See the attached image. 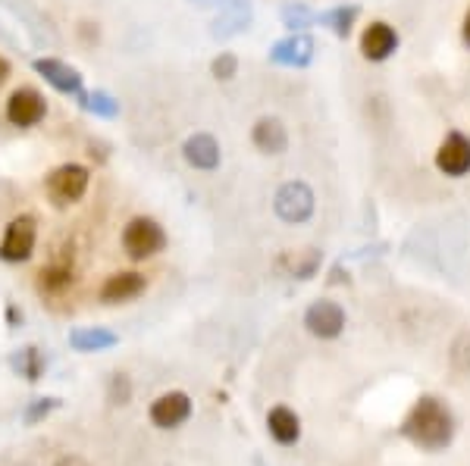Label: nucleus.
I'll return each mask as SVG.
<instances>
[{"mask_svg": "<svg viewBox=\"0 0 470 466\" xmlns=\"http://www.w3.org/2000/svg\"><path fill=\"white\" fill-rule=\"evenodd\" d=\"M34 241H38V226L32 217H16L6 222L4 238H0V260L23 263L34 254Z\"/></svg>", "mask_w": 470, "mask_h": 466, "instance_id": "5", "label": "nucleus"}, {"mask_svg": "<svg viewBox=\"0 0 470 466\" xmlns=\"http://www.w3.org/2000/svg\"><path fill=\"white\" fill-rule=\"evenodd\" d=\"M10 364H13V370H16L19 375H25L29 382L41 379V373H44V357H41L38 347H23Z\"/></svg>", "mask_w": 470, "mask_h": 466, "instance_id": "19", "label": "nucleus"}, {"mask_svg": "<svg viewBox=\"0 0 470 466\" xmlns=\"http://www.w3.org/2000/svg\"><path fill=\"white\" fill-rule=\"evenodd\" d=\"M436 170L452 179H461L470 172V138L461 131H448L446 141L436 150Z\"/></svg>", "mask_w": 470, "mask_h": 466, "instance_id": "8", "label": "nucleus"}, {"mask_svg": "<svg viewBox=\"0 0 470 466\" xmlns=\"http://www.w3.org/2000/svg\"><path fill=\"white\" fill-rule=\"evenodd\" d=\"M47 116V101L38 88H16L10 97H6V120L16 129H34L41 120Z\"/></svg>", "mask_w": 470, "mask_h": 466, "instance_id": "6", "label": "nucleus"}, {"mask_svg": "<svg viewBox=\"0 0 470 466\" xmlns=\"http://www.w3.org/2000/svg\"><path fill=\"white\" fill-rule=\"evenodd\" d=\"M110 401H116V404H126L129 401V379L122 373H116L113 382H110Z\"/></svg>", "mask_w": 470, "mask_h": 466, "instance_id": "26", "label": "nucleus"}, {"mask_svg": "<svg viewBox=\"0 0 470 466\" xmlns=\"http://www.w3.org/2000/svg\"><path fill=\"white\" fill-rule=\"evenodd\" d=\"M452 364L458 366L461 373H470V332H461L452 345Z\"/></svg>", "mask_w": 470, "mask_h": 466, "instance_id": "25", "label": "nucleus"}, {"mask_svg": "<svg viewBox=\"0 0 470 466\" xmlns=\"http://www.w3.org/2000/svg\"><path fill=\"white\" fill-rule=\"evenodd\" d=\"M267 426H269V435H273L279 444H292L295 438H299V432H301L299 416H295L289 407H273V410H269Z\"/></svg>", "mask_w": 470, "mask_h": 466, "instance_id": "16", "label": "nucleus"}, {"mask_svg": "<svg viewBox=\"0 0 470 466\" xmlns=\"http://www.w3.org/2000/svg\"><path fill=\"white\" fill-rule=\"evenodd\" d=\"M69 285H73V269L69 267H47V269H41L38 273V291L41 295L57 297V295H64Z\"/></svg>", "mask_w": 470, "mask_h": 466, "instance_id": "18", "label": "nucleus"}, {"mask_svg": "<svg viewBox=\"0 0 470 466\" xmlns=\"http://www.w3.org/2000/svg\"><path fill=\"white\" fill-rule=\"evenodd\" d=\"M54 466H92V463H88L85 457H79V454H66V457H60Z\"/></svg>", "mask_w": 470, "mask_h": 466, "instance_id": "29", "label": "nucleus"}, {"mask_svg": "<svg viewBox=\"0 0 470 466\" xmlns=\"http://www.w3.org/2000/svg\"><path fill=\"white\" fill-rule=\"evenodd\" d=\"M398 47V34L389 23H370L367 29L361 32V57L370 63H383L396 53Z\"/></svg>", "mask_w": 470, "mask_h": 466, "instance_id": "12", "label": "nucleus"}, {"mask_svg": "<svg viewBox=\"0 0 470 466\" xmlns=\"http://www.w3.org/2000/svg\"><path fill=\"white\" fill-rule=\"evenodd\" d=\"M182 157L191 170H201V172H213V170H220V163H223L220 141L213 135H207V131H195V135L185 138Z\"/></svg>", "mask_w": 470, "mask_h": 466, "instance_id": "9", "label": "nucleus"}, {"mask_svg": "<svg viewBox=\"0 0 470 466\" xmlns=\"http://www.w3.org/2000/svg\"><path fill=\"white\" fill-rule=\"evenodd\" d=\"M355 19H357V6H338V10H333V13H323L320 23H327L338 38H348L351 23H355Z\"/></svg>", "mask_w": 470, "mask_h": 466, "instance_id": "20", "label": "nucleus"}, {"mask_svg": "<svg viewBox=\"0 0 470 466\" xmlns=\"http://www.w3.org/2000/svg\"><path fill=\"white\" fill-rule=\"evenodd\" d=\"M34 73L47 82L51 88H57L60 94H73L85 101V92H82V73L69 63L57 60V57H38L34 60Z\"/></svg>", "mask_w": 470, "mask_h": 466, "instance_id": "7", "label": "nucleus"}, {"mask_svg": "<svg viewBox=\"0 0 470 466\" xmlns=\"http://www.w3.org/2000/svg\"><path fill=\"white\" fill-rule=\"evenodd\" d=\"M269 60L279 63V66H308L314 60V41L308 34H292V38L276 41Z\"/></svg>", "mask_w": 470, "mask_h": 466, "instance_id": "15", "label": "nucleus"}, {"mask_svg": "<svg viewBox=\"0 0 470 466\" xmlns=\"http://www.w3.org/2000/svg\"><path fill=\"white\" fill-rule=\"evenodd\" d=\"M310 19H314V13H310L308 6H301V4L282 6V23H286L289 29H308Z\"/></svg>", "mask_w": 470, "mask_h": 466, "instance_id": "24", "label": "nucleus"}, {"mask_svg": "<svg viewBox=\"0 0 470 466\" xmlns=\"http://www.w3.org/2000/svg\"><path fill=\"white\" fill-rule=\"evenodd\" d=\"M461 38H465V44L470 47V10L465 13V25H461Z\"/></svg>", "mask_w": 470, "mask_h": 466, "instance_id": "30", "label": "nucleus"}, {"mask_svg": "<svg viewBox=\"0 0 470 466\" xmlns=\"http://www.w3.org/2000/svg\"><path fill=\"white\" fill-rule=\"evenodd\" d=\"M54 407H57V398H41L38 404H32V410H29V413H25V422H29V426H34V422H38L41 416L51 413Z\"/></svg>", "mask_w": 470, "mask_h": 466, "instance_id": "27", "label": "nucleus"}, {"mask_svg": "<svg viewBox=\"0 0 470 466\" xmlns=\"http://www.w3.org/2000/svg\"><path fill=\"white\" fill-rule=\"evenodd\" d=\"M144 288H148V279H144L142 273H113L101 285V301L126 304V301H135L138 295H144Z\"/></svg>", "mask_w": 470, "mask_h": 466, "instance_id": "14", "label": "nucleus"}, {"mask_svg": "<svg viewBox=\"0 0 470 466\" xmlns=\"http://www.w3.org/2000/svg\"><path fill=\"white\" fill-rule=\"evenodd\" d=\"M304 325L317 338H336L345 329V310L336 301H317L304 313Z\"/></svg>", "mask_w": 470, "mask_h": 466, "instance_id": "11", "label": "nucleus"}, {"mask_svg": "<svg viewBox=\"0 0 470 466\" xmlns=\"http://www.w3.org/2000/svg\"><path fill=\"white\" fill-rule=\"evenodd\" d=\"M10 73H13V69H10V63H6L4 57H0V85H4V82L10 79Z\"/></svg>", "mask_w": 470, "mask_h": 466, "instance_id": "31", "label": "nucleus"}, {"mask_svg": "<svg viewBox=\"0 0 470 466\" xmlns=\"http://www.w3.org/2000/svg\"><path fill=\"white\" fill-rule=\"evenodd\" d=\"M211 73H213V79H220V82H230L239 75V57L235 53H220V57H213L211 63Z\"/></svg>", "mask_w": 470, "mask_h": 466, "instance_id": "23", "label": "nucleus"}, {"mask_svg": "<svg viewBox=\"0 0 470 466\" xmlns=\"http://www.w3.org/2000/svg\"><path fill=\"white\" fill-rule=\"evenodd\" d=\"M82 107H88L94 116H103V120H113L116 113H120V101H113L107 92H94V94H85V101H82Z\"/></svg>", "mask_w": 470, "mask_h": 466, "instance_id": "21", "label": "nucleus"}, {"mask_svg": "<svg viewBox=\"0 0 470 466\" xmlns=\"http://www.w3.org/2000/svg\"><path fill=\"white\" fill-rule=\"evenodd\" d=\"M69 345H73L75 351H82V354L107 351V347L116 345V335L110 329H75L73 335H69Z\"/></svg>", "mask_w": 470, "mask_h": 466, "instance_id": "17", "label": "nucleus"}, {"mask_svg": "<svg viewBox=\"0 0 470 466\" xmlns=\"http://www.w3.org/2000/svg\"><path fill=\"white\" fill-rule=\"evenodd\" d=\"M314 207H317L314 191H310V185L301 182V179L279 185V191L273 194L276 217H279L282 222H289V226H301V222H308L310 217H314Z\"/></svg>", "mask_w": 470, "mask_h": 466, "instance_id": "4", "label": "nucleus"}, {"mask_svg": "<svg viewBox=\"0 0 470 466\" xmlns=\"http://www.w3.org/2000/svg\"><path fill=\"white\" fill-rule=\"evenodd\" d=\"M407 432L414 442L426 451H439L448 444L452 438V416L442 401L436 398H420L411 410V420H407Z\"/></svg>", "mask_w": 470, "mask_h": 466, "instance_id": "1", "label": "nucleus"}, {"mask_svg": "<svg viewBox=\"0 0 470 466\" xmlns=\"http://www.w3.org/2000/svg\"><path fill=\"white\" fill-rule=\"evenodd\" d=\"M79 34H82V41H85V44H98L101 29H98V23H79Z\"/></svg>", "mask_w": 470, "mask_h": 466, "instance_id": "28", "label": "nucleus"}, {"mask_svg": "<svg viewBox=\"0 0 470 466\" xmlns=\"http://www.w3.org/2000/svg\"><path fill=\"white\" fill-rule=\"evenodd\" d=\"M282 263H289L292 276H299V279H308V276L314 273L317 267H320V254H317V250H304V254H289V257H282Z\"/></svg>", "mask_w": 470, "mask_h": 466, "instance_id": "22", "label": "nucleus"}, {"mask_svg": "<svg viewBox=\"0 0 470 466\" xmlns=\"http://www.w3.org/2000/svg\"><path fill=\"white\" fill-rule=\"evenodd\" d=\"M88 185H92V172L82 163H64L57 170H51V176L44 179V191L54 207H69L75 200H82Z\"/></svg>", "mask_w": 470, "mask_h": 466, "instance_id": "2", "label": "nucleus"}, {"mask_svg": "<svg viewBox=\"0 0 470 466\" xmlns=\"http://www.w3.org/2000/svg\"><path fill=\"white\" fill-rule=\"evenodd\" d=\"M189 416H191V401H189V394H182V392L163 394V398H157L154 407H151V422L161 429L182 426Z\"/></svg>", "mask_w": 470, "mask_h": 466, "instance_id": "13", "label": "nucleus"}, {"mask_svg": "<svg viewBox=\"0 0 470 466\" xmlns=\"http://www.w3.org/2000/svg\"><path fill=\"white\" fill-rule=\"evenodd\" d=\"M251 144L264 157H282L289 150V129L279 116H260L251 129Z\"/></svg>", "mask_w": 470, "mask_h": 466, "instance_id": "10", "label": "nucleus"}, {"mask_svg": "<svg viewBox=\"0 0 470 466\" xmlns=\"http://www.w3.org/2000/svg\"><path fill=\"white\" fill-rule=\"evenodd\" d=\"M163 248H167V232L151 217H135L122 228V250L132 260H148V257L161 254Z\"/></svg>", "mask_w": 470, "mask_h": 466, "instance_id": "3", "label": "nucleus"}]
</instances>
